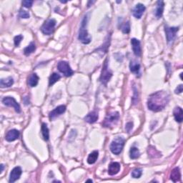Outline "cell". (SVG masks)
Listing matches in <instances>:
<instances>
[{
	"label": "cell",
	"mask_w": 183,
	"mask_h": 183,
	"mask_svg": "<svg viewBox=\"0 0 183 183\" xmlns=\"http://www.w3.org/2000/svg\"><path fill=\"white\" fill-rule=\"evenodd\" d=\"M170 101V95L165 91H159L151 94L147 101L148 109L153 112L163 110Z\"/></svg>",
	"instance_id": "cell-1"
},
{
	"label": "cell",
	"mask_w": 183,
	"mask_h": 183,
	"mask_svg": "<svg viewBox=\"0 0 183 183\" xmlns=\"http://www.w3.org/2000/svg\"><path fill=\"white\" fill-rule=\"evenodd\" d=\"M173 114L176 121L179 122V123H181L183 120L182 109L181 107H175V110H174Z\"/></svg>",
	"instance_id": "cell-17"
},
{
	"label": "cell",
	"mask_w": 183,
	"mask_h": 183,
	"mask_svg": "<svg viewBox=\"0 0 183 183\" xmlns=\"http://www.w3.org/2000/svg\"><path fill=\"white\" fill-rule=\"evenodd\" d=\"M55 25H56V21L54 19H50L46 21L41 27V31L43 34L46 35H50L54 31Z\"/></svg>",
	"instance_id": "cell-6"
},
{
	"label": "cell",
	"mask_w": 183,
	"mask_h": 183,
	"mask_svg": "<svg viewBox=\"0 0 183 183\" xmlns=\"http://www.w3.org/2000/svg\"><path fill=\"white\" fill-rule=\"evenodd\" d=\"M120 164L118 163H112L108 168V173L110 175H115L120 172Z\"/></svg>",
	"instance_id": "cell-15"
},
{
	"label": "cell",
	"mask_w": 183,
	"mask_h": 183,
	"mask_svg": "<svg viewBox=\"0 0 183 183\" xmlns=\"http://www.w3.org/2000/svg\"><path fill=\"white\" fill-rule=\"evenodd\" d=\"M2 103L6 106L12 107L18 113L21 112L20 105L18 104L17 102L15 100V99L13 98V97H4V98H3V99H2Z\"/></svg>",
	"instance_id": "cell-8"
},
{
	"label": "cell",
	"mask_w": 183,
	"mask_h": 183,
	"mask_svg": "<svg viewBox=\"0 0 183 183\" xmlns=\"http://www.w3.org/2000/svg\"><path fill=\"white\" fill-rule=\"evenodd\" d=\"M164 4L163 1H158L157 3L156 11H155V15L157 18H160L163 16L164 11Z\"/></svg>",
	"instance_id": "cell-21"
},
{
	"label": "cell",
	"mask_w": 183,
	"mask_h": 183,
	"mask_svg": "<svg viewBox=\"0 0 183 183\" xmlns=\"http://www.w3.org/2000/svg\"><path fill=\"white\" fill-rule=\"evenodd\" d=\"M39 82V77L36 73L32 74L28 78V85L31 87H36Z\"/></svg>",
	"instance_id": "cell-19"
},
{
	"label": "cell",
	"mask_w": 183,
	"mask_h": 183,
	"mask_svg": "<svg viewBox=\"0 0 183 183\" xmlns=\"http://www.w3.org/2000/svg\"><path fill=\"white\" fill-rule=\"evenodd\" d=\"M32 4H33V1H32V0H25V1L22 2V6L26 8L31 7L32 6Z\"/></svg>",
	"instance_id": "cell-33"
},
{
	"label": "cell",
	"mask_w": 183,
	"mask_h": 183,
	"mask_svg": "<svg viewBox=\"0 0 183 183\" xmlns=\"http://www.w3.org/2000/svg\"><path fill=\"white\" fill-rule=\"evenodd\" d=\"M66 111V107L64 105H60L58 106L54 110H53L52 112H50V115H49V117H50V120H54L55 118L57 117L58 116L60 115L63 114V113Z\"/></svg>",
	"instance_id": "cell-10"
},
{
	"label": "cell",
	"mask_w": 183,
	"mask_h": 183,
	"mask_svg": "<svg viewBox=\"0 0 183 183\" xmlns=\"http://www.w3.org/2000/svg\"><path fill=\"white\" fill-rule=\"evenodd\" d=\"M129 69H130V71L132 72L137 75L140 69V64L137 62L135 61V60H133V61L130 62V64H129Z\"/></svg>",
	"instance_id": "cell-22"
},
{
	"label": "cell",
	"mask_w": 183,
	"mask_h": 183,
	"mask_svg": "<svg viewBox=\"0 0 183 183\" xmlns=\"http://www.w3.org/2000/svg\"><path fill=\"white\" fill-rule=\"evenodd\" d=\"M107 59L105 60V64H104L102 70V73L100 75V78H99V80L102 82V84L104 85H107V82L110 80L111 77L112 76V73L110 69L108 68V64H107Z\"/></svg>",
	"instance_id": "cell-5"
},
{
	"label": "cell",
	"mask_w": 183,
	"mask_h": 183,
	"mask_svg": "<svg viewBox=\"0 0 183 183\" xmlns=\"http://www.w3.org/2000/svg\"><path fill=\"white\" fill-rule=\"evenodd\" d=\"M57 68L66 77H70L74 74V71L71 69L69 63L65 61L59 62L57 64Z\"/></svg>",
	"instance_id": "cell-7"
},
{
	"label": "cell",
	"mask_w": 183,
	"mask_h": 183,
	"mask_svg": "<svg viewBox=\"0 0 183 183\" xmlns=\"http://www.w3.org/2000/svg\"><path fill=\"white\" fill-rule=\"evenodd\" d=\"M131 45L133 47V50L136 56L140 57L141 55V46H140V41L135 38H133L131 39Z\"/></svg>",
	"instance_id": "cell-13"
},
{
	"label": "cell",
	"mask_w": 183,
	"mask_h": 183,
	"mask_svg": "<svg viewBox=\"0 0 183 183\" xmlns=\"http://www.w3.org/2000/svg\"><path fill=\"white\" fill-rule=\"evenodd\" d=\"M23 36L22 35H17L16 36L15 39H14V41H15V45L16 47H18L20 45L21 41L22 40Z\"/></svg>",
	"instance_id": "cell-32"
},
{
	"label": "cell",
	"mask_w": 183,
	"mask_h": 183,
	"mask_svg": "<svg viewBox=\"0 0 183 183\" xmlns=\"http://www.w3.org/2000/svg\"><path fill=\"white\" fill-rule=\"evenodd\" d=\"M20 136V133L17 129H11L7 133V135L5 136V139L7 142H13L16 140H17L19 138Z\"/></svg>",
	"instance_id": "cell-14"
},
{
	"label": "cell",
	"mask_w": 183,
	"mask_h": 183,
	"mask_svg": "<svg viewBox=\"0 0 183 183\" xmlns=\"http://www.w3.org/2000/svg\"><path fill=\"white\" fill-rule=\"evenodd\" d=\"M124 142H125V140L121 137H117L114 139L110 145L111 152L115 155H119L121 153L124 147Z\"/></svg>",
	"instance_id": "cell-4"
},
{
	"label": "cell",
	"mask_w": 183,
	"mask_h": 183,
	"mask_svg": "<svg viewBox=\"0 0 183 183\" xmlns=\"http://www.w3.org/2000/svg\"><path fill=\"white\" fill-rule=\"evenodd\" d=\"M22 170L20 167H16L11 170L10 176V182H15L17 180L20 179L21 175H22Z\"/></svg>",
	"instance_id": "cell-12"
},
{
	"label": "cell",
	"mask_w": 183,
	"mask_h": 183,
	"mask_svg": "<svg viewBox=\"0 0 183 183\" xmlns=\"http://www.w3.org/2000/svg\"><path fill=\"white\" fill-rule=\"evenodd\" d=\"M181 178V173L179 168H175L172 170L170 174V179L174 182H179Z\"/></svg>",
	"instance_id": "cell-16"
},
{
	"label": "cell",
	"mask_w": 183,
	"mask_h": 183,
	"mask_svg": "<svg viewBox=\"0 0 183 183\" xmlns=\"http://www.w3.org/2000/svg\"><path fill=\"white\" fill-rule=\"evenodd\" d=\"M87 17H85L84 19H83L82 24H81V27L80 29V32H79V37L78 39L83 44H89L90 41H91V37L89 36V34H88L87 30L86 29V26H87Z\"/></svg>",
	"instance_id": "cell-2"
},
{
	"label": "cell",
	"mask_w": 183,
	"mask_h": 183,
	"mask_svg": "<svg viewBox=\"0 0 183 183\" xmlns=\"http://www.w3.org/2000/svg\"><path fill=\"white\" fill-rule=\"evenodd\" d=\"M86 182H92V180H87Z\"/></svg>",
	"instance_id": "cell-37"
},
{
	"label": "cell",
	"mask_w": 183,
	"mask_h": 183,
	"mask_svg": "<svg viewBox=\"0 0 183 183\" xmlns=\"http://www.w3.org/2000/svg\"><path fill=\"white\" fill-rule=\"evenodd\" d=\"M41 134H42L43 138L45 141H48L50 139V132H49V129L47 127V125L46 123H43L41 124Z\"/></svg>",
	"instance_id": "cell-24"
},
{
	"label": "cell",
	"mask_w": 183,
	"mask_h": 183,
	"mask_svg": "<svg viewBox=\"0 0 183 183\" xmlns=\"http://www.w3.org/2000/svg\"><path fill=\"white\" fill-rule=\"evenodd\" d=\"M182 91H183L182 85H180L179 86H177V87L176 88L175 92L176 94H180V93H182Z\"/></svg>",
	"instance_id": "cell-35"
},
{
	"label": "cell",
	"mask_w": 183,
	"mask_h": 183,
	"mask_svg": "<svg viewBox=\"0 0 183 183\" xmlns=\"http://www.w3.org/2000/svg\"><path fill=\"white\" fill-rule=\"evenodd\" d=\"M35 50H36L35 44H34V42H31L28 46H27V47L24 48V53L25 55L28 56V55L31 54L32 53H33L34 51H35Z\"/></svg>",
	"instance_id": "cell-26"
},
{
	"label": "cell",
	"mask_w": 183,
	"mask_h": 183,
	"mask_svg": "<svg viewBox=\"0 0 183 183\" xmlns=\"http://www.w3.org/2000/svg\"><path fill=\"white\" fill-rule=\"evenodd\" d=\"M19 15L21 18H24V19H27V18L29 17V12H27V11L21 10L20 11Z\"/></svg>",
	"instance_id": "cell-31"
},
{
	"label": "cell",
	"mask_w": 183,
	"mask_h": 183,
	"mask_svg": "<svg viewBox=\"0 0 183 183\" xmlns=\"http://www.w3.org/2000/svg\"><path fill=\"white\" fill-rule=\"evenodd\" d=\"M99 156L98 151H93L89 155L87 158V163L89 164H92L96 163L97 158Z\"/></svg>",
	"instance_id": "cell-23"
},
{
	"label": "cell",
	"mask_w": 183,
	"mask_h": 183,
	"mask_svg": "<svg viewBox=\"0 0 183 183\" xmlns=\"http://www.w3.org/2000/svg\"><path fill=\"white\" fill-rule=\"evenodd\" d=\"M122 31L124 34H128L130 32V25L129 22H127L122 26Z\"/></svg>",
	"instance_id": "cell-30"
},
{
	"label": "cell",
	"mask_w": 183,
	"mask_h": 183,
	"mask_svg": "<svg viewBox=\"0 0 183 183\" xmlns=\"http://www.w3.org/2000/svg\"><path fill=\"white\" fill-rule=\"evenodd\" d=\"M120 119V114L118 112H110L106 116L102 122V126L107 128H111L115 126L119 121Z\"/></svg>",
	"instance_id": "cell-3"
},
{
	"label": "cell",
	"mask_w": 183,
	"mask_h": 183,
	"mask_svg": "<svg viewBox=\"0 0 183 183\" xmlns=\"http://www.w3.org/2000/svg\"><path fill=\"white\" fill-rule=\"evenodd\" d=\"M14 84V80L12 77H9L5 79H2L0 80V87L2 88L10 87Z\"/></svg>",
	"instance_id": "cell-20"
},
{
	"label": "cell",
	"mask_w": 183,
	"mask_h": 183,
	"mask_svg": "<svg viewBox=\"0 0 183 183\" xmlns=\"http://www.w3.org/2000/svg\"><path fill=\"white\" fill-rule=\"evenodd\" d=\"M0 167H1V170H0V172L2 173V172H3V170H4V164H2L1 166H0Z\"/></svg>",
	"instance_id": "cell-36"
},
{
	"label": "cell",
	"mask_w": 183,
	"mask_h": 183,
	"mask_svg": "<svg viewBox=\"0 0 183 183\" xmlns=\"http://www.w3.org/2000/svg\"><path fill=\"white\" fill-rule=\"evenodd\" d=\"M98 114L95 112V111H93V112H89L86 117H85V120L89 124L94 123L97 120H98Z\"/></svg>",
	"instance_id": "cell-18"
},
{
	"label": "cell",
	"mask_w": 183,
	"mask_h": 183,
	"mask_svg": "<svg viewBox=\"0 0 183 183\" xmlns=\"http://www.w3.org/2000/svg\"><path fill=\"white\" fill-rule=\"evenodd\" d=\"M133 122H128V123H127L126 126H125V129L127 133H130V131L132 130V129H133Z\"/></svg>",
	"instance_id": "cell-34"
},
{
	"label": "cell",
	"mask_w": 183,
	"mask_h": 183,
	"mask_svg": "<svg viewBox=\"0 0 183 183\" xmlns=\"http://www.w3.org/2000/svg\"><path fill=\"white\" fill-rule=\"evenodd\" d=\"M145 11V7L142 4H137L133 10V15L137 19H140Z\"/></svg>",
	"instance_id": "cell-11"
},
{
	"label": "cell",
	"mask_w": 183,
	"mask_h": 183,
	"mask_svg": "<svg viewBox=\"0 0 183 183\" xmlns=\"http://www.w3.org/2000/svg\"><path fill=\"white\" fill-rule=\"evenodd\" d=\"M60 78H61V76H60L59 74L53 73L50 77V80H49V86H52V85H54V83H56Z\"/></svg>",
	"instance_id": "cell-28"
},
{
	"label": "cell",
	"mask_w": 183,
	"mask_h": 183,
	"mask_svg": "<svg viewBox=\"0 0 183 183\" xmlns=\"http://www.w3.org/2000/svg\"><path fill=\"white\" fill-rule=\"evenodd\" d=\"M148 154L152 158H157V157H161V153L159 152L157 150H156V148L154 147H148Z\"/></svg>",
	"instance_id": "cell-25"
},
{
	"label": "cell",
	"mask_w": 183,
	"mask_h": 183,
	"mask_svg": "<svg viewBox=\"0 0 183 183\" xmlns=\"http://www.w3.org/2000/svg\"><path fill=\"white\" fill-rule=\"evenodd\" d=\"M140 151L136 147H133L129 150V156H130V158L132 159H137L140 157Z\"/></svg>",
	"instance_id": "cell-27"
},
{
	"label": "cell",
	"mask_w": 183,
	"mask_h": 183,
	"mask_svg": "<svg viewBox=\"0 0 183 183\" xmlns=\"http://www.w3.org/2000/svg\"><path fill=\"white\" fill-rule=\"evenodd\" d=\"M142 175V171L140 168H137L132 172V177L133 178H140Z\"/></svg>",
	"instance_id": "cell-29"
},
{
	"label": "cell",
	"mask_w": 183,
	"mask_h": 183,
	"mask_svg": "<svg viewBox=\"0 0 183 183\" xmlns=\"http://www.w3.org/2000/svg\"><path fill=\"white\" fill-rule=\"evenodd\" d=\"M179 30V27H169L168 26L164 27V31L166 33L167 40L168 42L172 41L176 37V34Z\"/></svg>",
	"instance_id": "cell-9"
}]
</instances>
